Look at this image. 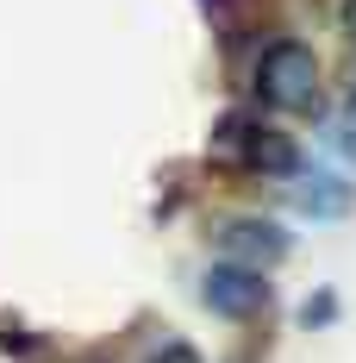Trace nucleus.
Returning a JSON list of instances; mask_svg holds the SVG:
<instances>
[{"instance_id":"423d86ee","label":"nucleus","mask_w":356,"mask_h":363,"mask_svg":"<svg viewBox=\"0 0 356 363\" xmlns=\"http://www.w3.org/2000/svg\"><path fill=\"white\" fill-rule=\"evenodd\" d=\"M150 363H200V351H194V345H163Z\"/></svg>"},{"instance_id":"6e6552de","label":"nucleus","mask_w":356,"mask_h":363,"mask_svg":"<svg viewBox=\"0 0 356 363\" xmlns=\"http://www.w3.org/2000/svg\"><path fill=\"white\" fill-rule=\"evenodd\" d=\"M344 32L356 38V0H344Z\"/></svg>"},{"instance_id":"20e7f679","label":"nucleus","mask_w":356,"mask_h":363,"mask_svg":"<svg viewBox=\"0 0 356 363\" xmlns=\"http://www.w3.org/2000/svg\"><path fill=\"white\" fill-rule=\"evenodd\" d=\"M287 238L275 219H225L219 225V251H225V263H250V269H269V263H282L287 257Z\"/></svg>"},{"instance_id":"0eeeda50","label":"nucleus","mask_w":356,"mask_h":363,"mask_svg":"<svg viewBox=\"0 0 356 363\" xmlns=\"http://www.w3.org/2000/svg\"><path fill=\"white\" fill-rule=\"evenodd\" d=\"M300 320H306V326H319V320H331V294H325V301H306V313H300Z\"/></svg>"},{"instance_id":"7ed1b4c3","label":"nucleus","mask_w":356,"mask_h":363,"mask_svg":"<svg viewBox=\"0 0 356 363\" xmlns=\"http://www.w3.org/2000/svg\"><path fill=\"white\" fill-rule=\"evenodd\" d=\"M200 301H207V313H219V320H256L269 307V276L250 269V263H225L219 257L213 269H207V282H200Z\"/></svg>"},{"instance_id":"f257e3e1","label":"nucleus","mask_w":356,"mask_h":363,"mask_svg":"<svg viewBox=\"0 0 356 363\" xmlns=\"http://www.w3.org/2000/svg\"><path fill=\"white\" fill-rule=\"evenodd\" d=\"M213 157L231 163V169H244V176H269V182L300 176V150H294V138L275 132V125H263L256 113H225V119H219Z\"/></svg>"},{"instance_id":"39448f33","label":"nucleus","mask_w":356,"mask_h":363,"mask_svg":"<svg viewBox=\"0 0 356 363\" xmlns=\"http://www.w3.org/2000/svg\"><path fill=\"white\" fill-rule=\"evenodd\" d=\"M287 182H294L300 213H313V219H338L344 207H350V194H356L338 169H313V176H287Z\"/></svg>"},{"instance_id":"1a4fd4ad","label":"nucleus","mask_w":356,"mask_h":363,"mask_svg":"<svg viewBox=\"0 0 356 363\" xmlns=\"http://www.w3.org/2000/svg\"><path fill=\"white\" fill-rule=\"evenodd\" d=\"M200 6H207V13H225V6H231V0H200Z\"/></svg>"},{"instance_id":"f03ea898","label":"nucleus","mask_w":356,"mask_h":363,"mask_svg":"<svg viewBox=\"0 0 356 363\" xmlns=\"http://www.w3.org/2000/svg\"><path fill=\"white\" fill-rule=\"evenodd\" d=\"M256 101L269 113H313L319 107V50L300 38H275L256 57Z\"/></svg>"}]
</instances>
